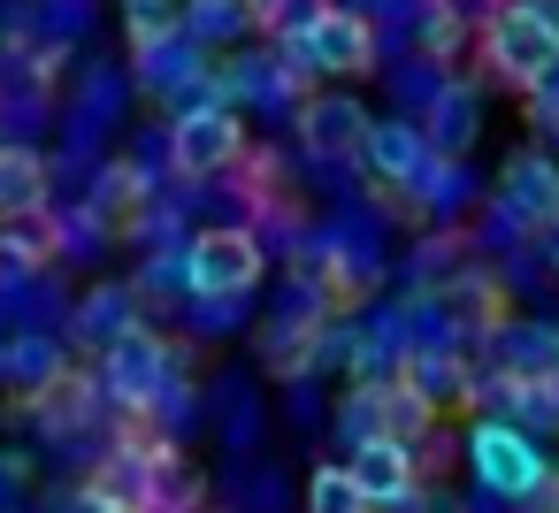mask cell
Masks as SVG:
<instances>
[{"label":"cell","mask_w":559,"mask_h":513,"mask_svg":"<svg viewBox=\"0 0 559 513\" xmlns=\"http://www.w3.org/2000/svg\"><path fill=\"white\" fill-rule=\"evenodd\" d=\"M483 70L513 93H536L559 70V16L536 9V0H506V9L483 16Z\"/></svg>","instance_id":"cell-1"},{"label":"cell","mask_w":559,"mask_h":513,"mask_svg":"<svg viewBox=\"0 0 559 513\" xmlns=\"http://www.w3.org/2000/svg\"><path fill=\"white\" fill-rule=\"evenodd\" d=\"M261 276H269V253L246 223H215L185 246V291L192 299H246Z\"/></svg>","instance_id":"cell-2"},{"label":"cell","mask_w":559,"mask_h":513,"mask_svg":"<svg viewBox=\"0 0 559 513\" xmlns=\"http://www.w3.org/2000/svg\"><path fill=\"white\" fill-rule=\"evenodd\" d=\"M284 62L314 70V77H368L376 70V24L360 9H337V0H330L299 39H284Z\"/></svg>","instance_id":"cell-3"},{"label":"cell","mask_w":559,"mask_h":513,"mask_svg":"<svg viewBox=\"0 0 559 513\" xmlns=\"http://www.w3.org/2000/svg\"><path fill=\"white\" fill-rule=\"evenodd\" d=\"M238 162H246V123H238V108L200 100V108L177 116V131H169V169H177L185 184H207V177H223V169H238Z\"/></svg>","instance_id":"cell-4"},{"label":"cell","mask_w":559,"mask_h":513,"mask_svg":"<svg viewBox=\"0 0 559 513\" xmlns=\"http://www.w3.org/2000/svg\"><path fill=\"white\" fill-rule=\"evenodd\" d=\"M100 391H108V406H123V414H154V406L169 398V345L131 322L123 337L100 345Z\"/></svg>","instance_id":"cell-5"},{"label":"cell","mask_w":559,"mask_h":513,"mask_svg":"<svg viewBox=\"0 0 559 513\" xmlns=\"http://www.w3.org/2000/svg\"><path fill=\"white\" fill-rule=\"evenodd\" d=\"M467 460H475V475H483V490H498V498H528L551 467H544V452H536V437H528V421H475V437H467Z\"/></svg>","instance_id":"cell-6"},{"label":"cell","mask_w":559,"mask_h":513,"mask_svg":"<svg viewBox=\"0 0 559 513\" xmlns=\"http://www.w3.org/2000/svg\"><path fill=\"white\" fill-rule=\"evenodd\" d=\"M498 207L521 230H551L559 223V162L551 154H513L498 177Z\"/></svg>","instance_id":"cell-7"},{"label":"cell","mask_w":559,"mask_h":513,"mask_svg":"<svg viewBox=\"0 0 559 513\" xmlns=\"http://www.w3.org/2000/svg\"><path fill=\"white\" fill-rule=\"evenodd\" d=\"M345 467H353V482L368 490V505H376V513H383V505H406V498H414V482H421L414 444H399V437H383V429H376V437H360Z\"/></svg>","instance_id":"cell-8"},{"label":"cell","mask_w":559,"mask_h":513,"mask_svg":"<svg viewBox=\"0 0 559 513\" xmlns=\"http://www.w3.org/2000/svg\"><path fill=\"white\" fill-rule=\"evenodd\" d=\"M360 162H368L376 184H414L429 169V131H414V123H368Z\"/></svg>","instance_id":"cell-9"},{"label":"cell","mask_w":559,"mask_h":513,"mask_svg":"<svg viewBox=\"0 0 559 513\" xmlns=\"http://www.w3.org/2000/svg\"><path fill=\"white\" fill-rule=\"evenodd\" d=\"M93 223H100L108 238H131V230L146 223V169H139V162H108V169H100V184H93Z\"/></svg>","instance_id":"cell-10"},{"label":"cell","mask_w":559,"mask_h":513,"mask_svg":"<svg viewBox=\"0 0 559 513\" xmlns=\"http://www.w3.org/2000/svg\"><path fill=\"white\" fill-rule=\"evenodd\" d=\"M299 139L314 146V154H360V139H368V116H360V100H345V93H330V100H307L299 108Z\"/></svg>","instance_id":"cell-11"},{"label":"cell","mask_w":559,"mask_h":513,"mask_svg":"<svg viewBox=\"0 0 559 513\" xmlns=\"http://www.w3.org/2000/svg\"><path fill=\"white\" fill-rule=\"evenodd\" d=\"M429 421H437V398H429L414 375H399V383H376V429H383V437H399V444H421V437H429Z\"/></svg>","instance_id":"cell-12"},{"label":"cell","mask_w":559,"mask_h":513,"mask_svg":"<svg viewBox=\"0 0 559 513\" xmlns=\"http://www.w3.org/2000/svg\"><path fill=\"white\" fill-rule=\"evenodd\" d=\"M55 246H62V230H55L47 207L0 215V261H9V269H39V261H55Z\"/></svg>","instance_id":"cell-13"},{"label":"cell","mask_w":559,"mask_h":513,"mask_svg":"<svg viewBox=\"0 0 559 513\" xmlns=\"http://www.w3.org/2000/svg\"><path fill=\"white\" fill-rule=\"evenodd\" d=\"M47 207V154L32 146H0V215Z\"/></svg>","instance_id":"cell-14"},{"label":"cell","mask_w":559,"mask_h":513,"mask_svg":"<svg viewBox=\"0 0 559 513\" xmlns=\"http://www.w3.org/2000/svg\"><path fill=\"white\" fill-rule=\"evenodd\" d=\"M177 24H185L177 0H123V39H131L139 55H162V47L177 39Z\"/></svg>","instance_id":"cell-15"},{"label":"cell","mask_w":559,"mask_h":513,"mask_svg":"<svg viewBox=\"0 0 559 513\" xmlns=\"http://www.w3.org/2000/svg\"><path fill=\"white\" fill-rule=\"evenodd\" d=\"M307 513H376V505L353 482V467H314L307 475Z\"/></svg>","instance_id":"cell-16"},{"label":"cell","mask_w":559,"mask_h":513,"mask_svg":"<svg viewBox=\"0 0 559 513\" xmlns=\"http://www.w3.org/2000/svg\"><path fill=\"white\" fill-rule=\"evenodd\" d=\"M314 337H322V322H292V314H284V322L269 330V345H261V353H269V368H276V375H299V368L314 360Z\"/></svg>","instance_id":"cell-17"},{"label":"cell","mask_w":559,"mask_h":513,"mask_svg":"<svg viewBox=\"0 0 559 513\" xmlns=\"http://www.w3.org/2000/svg\"><path fill=\"white\" fill-rule=\"evenodd\" d=\"M506 375H559V337H551V330H513Z\"/></svg>","instance_id":"cell-18"},{"label":"cell","mask_w":559,"mask_h":513,"mask_svg":"<svg viewBox=\"0 0 559 513\" xmlns=\"http://www.w3.org/2000/svg\"><path fill=\"white\" fill-rule=\"evenodd\" d=\"M78 322H85V337H93V345H108V337H123V330H131V299H123V291H93Z\"/></svg>","instance_id":"cell-19"},{"label":"cell","mask_w":559,"mask_h":513,"mask_svg":"<svg viewBox=\"0 0 559 513\" xmlns=\"http://www.w3.org/2000/svg\"><path fill=\"white\" fill-rule=\"evenodd\" d=\"M467 131H475V100H467V93H452V100H437V123H429V146H467Z\"/></svg>","instance_id":"cell-20"},{"label":"cell","mask_w":559,"mask_h":513,"mask_svg":"<svg viewBox=\"0 0 559 513\" xmlns=\"http://www.w3.org/2000/svg\"><path fill=\"white\" fill-rule=\"evenodd\" d=\"M406 375H414V383H421V391H429V398H444V391H452V383H460V368H452V360H444V353H414V368H406Z\"/></svg>","instance_id":"cell-21"},{"label":"cell","mask_w":559,"mask_h":513,"mask_svg":"<svg viewBox=\"0 0 559 513\" xmlns=\"http://www.w3.org/2000/svg\"><path fill=\"white\" fill-rule=\"evenodd\" d=\"M528 116H536L544 131H559V70H551V77H544V85L528 93Z\"/></svg>","instance_id":"cell-22"}]
</instances>
